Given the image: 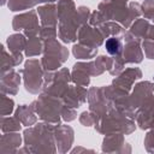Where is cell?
Instances as JSON below:
<instances>
[{
    "label": "cell",
    "mask_w": 154,
    "mask_h": 154,
    "mask_svg": "<svg viewBox=\"0 0 154 154\" xmlns=\"http://www.w3.org/2000/svg\"><path fill=\"white\" fill-rule=\"evenodd\" d=\"M105 47L107 49V52L109 54H119L120 49H122V43L118 38H114V37H111L106 41L105 43Z\"/></svg>",
    "instance_id": "1"
}]
</instances>
